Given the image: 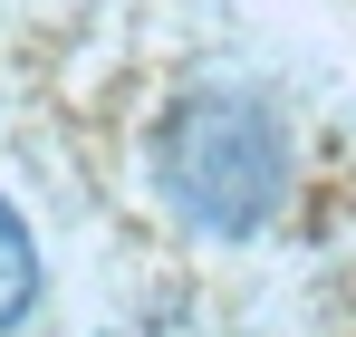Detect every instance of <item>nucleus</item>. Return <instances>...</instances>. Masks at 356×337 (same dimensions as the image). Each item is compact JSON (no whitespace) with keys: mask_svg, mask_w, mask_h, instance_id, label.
Listing matches in <instances>:
<instances>
[{"mask_svg":"<svg viewBox=\"0 0 356 337\" xmlns=\"http://www.w3.org/2000/svg\"><path fill=\"white\" fill-rule=\"evenodd\" d=\"M280 135L260 125V116L241 107H212L193 116L183 135H164V193H174L183 212H202V222H250L270 193H280Z\"/></svg>","mask_w":356,"mask_h":337,"instance_id":"obj_1","label":"nucleus"},{"mask_svg":"<svg viewBox=\"0 0 356 337\" xmlns=\"http://www.w3.org/2000/svg\"><path fill=\"white\" fill-rule=\"evenodd\" d=\"M29 308H39V241H29V222L0 203V337L19 328Z\"/></svg>","mask_w":356,"mask_h":337,"instance_id":"obj_2","label":"nucleus"}]
</instances>
